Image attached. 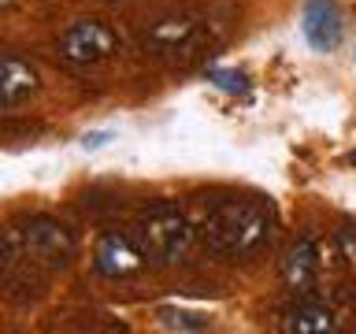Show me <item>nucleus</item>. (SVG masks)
Segmentation results:
<instances>
[{
	"mask_svg": "<svg viewBox=\"0 0 356 334\" xmlns=\"http://www.w3.org/2000/svg\"><path fill=\"white\" fill-rule=\"evenodd\" d=\"M275 234V212L260 197H227L208 208L200 223V241L211 253L245 260V256L260 253Z\"/></svg>",
	"mask_w": 356,
	"mask_h": 334,
	"instance_id": "nucleus-1",
	"label": "nucleus"
},
{
	"mask_svg": "<svg viewBox=\"0 0 356 334\" xmlns=\"http://www.w3.org/2000/svg\"><path fill=\"white\" fill-rule=\"evenodd\" d=\"M74 256V238L63 223L33 216L22 227H8L4 234V267L26 264V267H44L56 271Z\"/></svg>",
	"mask_w": 356,
	"mask_h": 334,
	"instance_id": "nucleus-2",
	"label": "nucleus"
},
{
	"mask_svg": "<svg viewBox=\"0 0 356 334\" xmlns=\"http://www.w3.org/2000/svg\"><path fill=\"white\" fill-rule=\"evenodd\" d=\"M193 238H197L193 223L171 200H160V205L145 208L138 219V241L149 253V260H156V264H178L189 253Z\"/></svg>",
	"mask_w": 356,
	"mask_h": 334,
	"instance_id": "nucleus-3",
	"label": "nucleus"
},
{
	"mask_svg": "<svg viewBox=\"0 0 356 334\" xmlns=\"http://www.w3.org/2000/svg\"><path fill=\"white\" fill-rule=\"evenodd\" d=\"M56 49H60V56L71 67H93V63H104L119 52V38H115V30H111L108 22L78 19L60 33Z\"/></svg>",
	"mask_w": 356,
	"mask_h": 334,
	"instance_id": "nucleus-4",
	"label": "nucleus"
},
{
	"mask_svg": "<svg viewBox=\"0 0 356 334\" xmlns=\"http://www.w3.org/2000/svg\"><path fill=\"white\" fill-rule=\"evenodd\" d=\"M300 33L316 52H334L345 38V19L338 0H305L300 8Z\"/></svg>",
	"mask_w": 356,
	"mask_h": 334,
	"instance_id": "nucleus-5",
	"label": "nucleus"
},
{
	"mask_svg": "<svg viewBox=\"0 0 356 334\" xmlns=\"http://www.w3.org/2000/svg\"><path fill=\"white\" fill-rule=\"evenodd\" d=\"M145 260H149V253L130 234H104L93 249V267L104 278H130L145 267Z\"/></svg>",
	"mask_w": 356,
	"mask_h": 334,
	"instance_id": "nucleus-6",
	"label": "nucleus"
},
{
	"mask_svg": "<svg viewBox=\"0 0 356 334\" xmlns=\"http://www.w3.org/2000/svg\"><path fill=\"white\" fill-rule=\"evenodd\" d=\"M316 275H319V249L305 234V238H297L282 256V286L293 297H308L312 286H316Z\"/></svg>",
	"mask_w": 356,
	"mask_h": 334,
	"instance_id": "nucleus-7",
	"label": "nucleus"
},
{
	"mask_svg": "<svg viewBox=\"0 0 356 334\" xmlns=\"http://www.w3.org/2000/svg\"><path fill=\"white\" fill-rule=\"evenodd\" d=\"M197 38V22L189 15H167V19H156L152 26H145L141 33V45L156 56H175L189 49Z\"/></svg>",
	"mask_w": 356,
	"mask_h": 334,
	"instance_id": "nucleus-8",
	"label": "nucleus"
},
{
	"mask_svg": "<svg viewBox=\"0 0 356 334\" xmlns=\"http://www.w3.org/2000/svg\"><path fill=\"white\" fill-rule=\"evenodd\" d=\"M30 93H38V71L19 56H4V63H0V104L15 108Z\"/></svg>",
	"mask_w": 356,
	"mask_h": 334,
	"instance_id": "nucleus-9",
	"label": "nucleus"
},
{
	"mask_svg": "<svg viewBox=\"0 0 356 334\" xmlns=\"http://www.w3.org/2000/svg\"><path fill=\"white\" fill-rule=\"evenodd\" d=\"M338 327H341L338 316L327 305H319V301H300L282 316L286 334H334Z\"/></svg>",
	"mask_w": 356,
	"mask_h": 334,
	"instance_id": "nucleus-10",
	"label": "nucleus"
},
{
	"mask_svg": "<svg viewBox=\"0 0 356 334\" xmlns=\"http://www.w3.org/2000/svg\"><path fill=\"white\" fill-rule=\"evenodd\" d=\"M156 316H160L167 331H208L211 327V319L197 316V312H182V308H160Z\"/></svg>",
	"mask_w": 356,
	"mask_h": 334,
	"instance_id": "nucleus-11",
	"label": "nucleus"
},
{
	"mask_svg": "<svg viewBox=\"0 0 356 334\" xmlns=\"http://www.w3.org/2000/svg\"><path fill=\"white\" fill-rule=\"evenodd\" d=\"M208 82L219 86L222 93H245L249 89V78L241 71H227V67H208Z\"/></svg>",
	"mask_w": 356,
	"mask_h": 334,
	"instance_id": "nucleus-12",
	"label": "nucleus"
},
{
	"mask_svg": "<svg viewBox=\"0 0 356 334\" xmlns=\"http://www.w3.org/2000/svg\"><path fill=\"white\" fill-rule=\"evenodd\" d=\"M108 141H111V134H108V130H100V134H86V138H82V149H104Z\"/></svg>",
	"mask_w": 356,
	"mask_h": 334,
	"instance_id": "nucleus-13",
	"label": "nucleus"
}]
</instances>
